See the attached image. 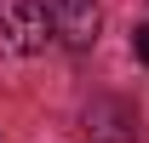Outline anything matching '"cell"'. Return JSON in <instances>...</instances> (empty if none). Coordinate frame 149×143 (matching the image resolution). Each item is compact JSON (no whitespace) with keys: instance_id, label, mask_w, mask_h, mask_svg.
I'll return each instance as SVG.
<instances>
[{"instance_id":"7a4b0ae2","label":"cell","mask_w":149,"mask_h":143,"mask_svg":"<svg viewBox=\"0 0 149 143\" xmlns=\"http://www.w3.org/2000/svg\"><path fill=\"white\" fill-rule=\"evenodd\" d=\"M40 12H46V29H52L63 46H92L97 40V0H40Z\"/></svg>"},{"instance_id":"277c9868","label":"cell","mask_w":149,"mask_h":143,"mask_svg":"<svg viewBox=\"0 0 149 143\" xmlns=\"http://www.w3.org/2000/svg\"><path fill=\"white\" fill-rule=\"evenodd\" d=\"M132 52H138V63H149V23L138 29V35H132Z\"/></svg>"},{"instance_id":"3957f363","label":"cell","mask_w":149,"mask_h":143,"mask_svg":"<svg viewBox=\"0 0 149 143\" xmlns=\"http://www.w3.org/2000/svg\"><path fill=\"white\" fill-rule=\"evenodd\" d=\"M86 132H92L97 143H132V137H138V115H132L126 103L103 97V103L86 109Z\"/></svg>"},{"instance_id":"6da1fadb","label":"cell","mask_w":149,"mask_h":143,"mask_svg":"<svg viewBox=\"0 0 149 143\" xmlns=\"http://www.w3.org/2000/svg\"><path fill=\"white\" fill-rule=\"evenodd\" d=\"M46 12L40 0H0V52L6 57H35L46 46Z\"/></svg>"}]
</instances>
